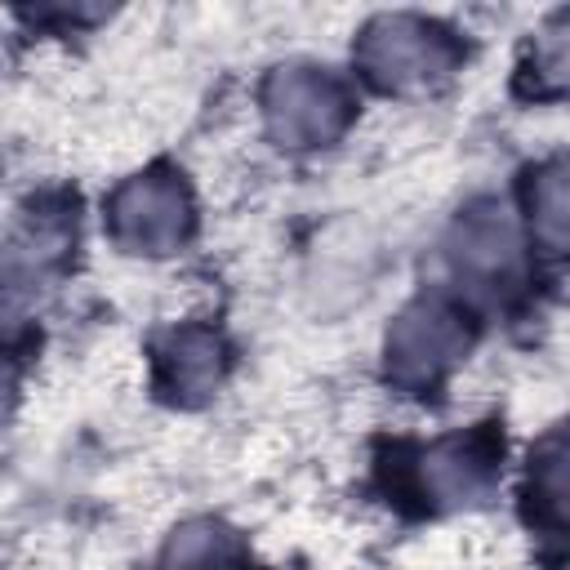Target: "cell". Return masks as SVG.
Here are the masks:
<instances>
[{
    "instance_id": "obj_1",
    "label": "cell",
    "mask_w": 570,
    "mask_h": 570,
    "mask_svg": "<svg viewBox=\"0 0 570 570\" xmlns=\"http://www.w3.org/2000/svg\"><path fill=\"white\" fill-rule=\"evenodd\" d=\"M343 107H347L343 89L316 67H289L267 89V120L276 138H285L289 147L330 138L343 125Z\"/></svg>"
},
{
    "instance_id": "obj_2",
    "label": "cell",
    "mask_w": 570,
    "mask_h": 570,
    "mask_svg": "<svg viewBox=\"0 0 570 570\" xmlns=\"http://www.w3.org/2000/svg\"><path fill=\"white\" fill-rule=\"evenodd\" d=\"M361 58L370 67L374 80L383 85H419L432 80L450 67V45L441 40V31L414 22V18H383L365 31Z\"/></svg>"
},
{
    "instance_id": "obj_3",
    "label": "cell",
    "mask_w": 570,
    "mask_h": 570,
    "mask_svg": "<svg viewBox=\"0 0 570 570\" xmlns=\"http://www.w3.org/2000/svg\"><path fill=\"white\" fill-rule=\"evenodd\" d=\"M187 227V196L174 178L147 174L116 196V232L138 249H165Z\"/></svg>"
},
{
    "instance_id": "obj_4",
    "label": "cell",
    "mask_w": 570,
    "mask_h": 570,
    "mask_svg": "<svg viewBox=\"0 0 570 570\" xmlns=\"http://www.w3.org/2000/svg\"><path fill=\"white\" fill-rule=\"evenodd\" d=\"M463 347V330L459 316L445 307H414L401 316V325L392 330L387 356L396 365L401 379H432L441 365L454 361V352Z\"/></svg>"
},
{
    "instance_id": "obj_5",
    "label": "cell",
    "mask_w": 570,
    "mask_h": 570,
    "mask_svg": "<svg viewBox=\"0 0 570 570\" xmlns=\"http://www.w3.org/2000/svg\"><path fill=\"white\" fill-rule=\"evenodd\" d=\"M454 263H459V272H468L476 281L503 276L517 263V232H512V223L503 214H494V209L463 218L459 236H454Z\"/></svg>"
},
{
    "instance_id": "obj_6",
    "label": "cell",
    "mask_w": 570,
    "mask_h": 570,
    "mask_svg": "<svg viewBox=\"0 0 570 570\" xmlns=\"http://www.w3.org/2000/svg\"><path fill=\"white\" fill-rule=\"evenodd\" d=\"M169 557H174L178 570H209V566H227V561L236 557V543H232V534L218 530V525H187V530L174 539Z\"/></svg>"
},
{
    "instance_id": "obj_7",
    "label": "cell",
    "mask_w": 570,
    "mask_h": 570,
    "mask_svg": "<svg viewBox=\"0 0 570 570\" xmlns=\"http://www.w3.org/2000/svg\"><path fill=\"white\" fill-rule=\"evenodd\" d=\"M4 401H9V370L0 365V414H4Z\"/></svg>"
}]
</instances>
